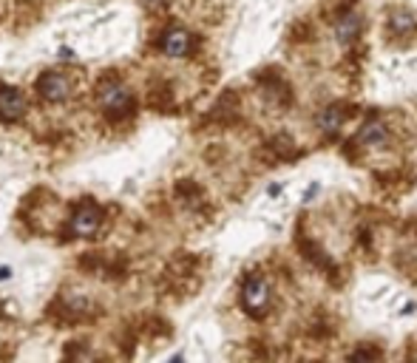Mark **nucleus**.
Masks as SVG:
<instances>
[{
    "instance_id": "obj_1",
    "label": "nucleus",
    "mask_w": 417,
    "mask_h": 363,
    "mask_svg": "<svg viewBox=\"0 0 417 363\" xmlns=\"http://www.w3.org/2000/svg\"><path fill=\"white\" fill-rule=\"evenodd\" d=\"M242 307L250 312V315H264L267 312V307H270V284L264 281V278H250L247 284H245V290H242Z\"/></svg>"
},
{
    "instance_id": "obj_2",
    "label": "nucleus",
    "mask_w": 417,
    "mask_h": 363,
    "mask_svg": "<svg viewBox=\"0 0 417 363\" xmlns=\"http://www.w3.org/2000/svg\"><path fill=\"white\" fill-rule=\"evenodd\" d=\"M100 225H102V213H100V208H94V205L77 208V213H74L71 222H69L71 236H80V239H91V236L100 230Z\"/></svg>"
},
{
    "instance_id": "obj_3",
    "label": "nucleus",
    "mask_w": 417,
    "mask_h": 363,
    "mask_svg": "<svg viewBox=\"0 0 417 363\" xmlns=\"http://www.w3.org/2000/svg\"><path fill=\"white\" fill-rule=\"evenodd\" d=\"M100 105L105 108V111H111V114H125L128 111V105H131V91L122 85V83H102L100 85Z\"/></svg>"
},
{
    "instance_id": "obj_4",
    "label": "nucleus",
    "mask_w": 417,
    "mask_h": 363,
    "mask_svg": "<svg viewBox=\"0 0 417 363\" xmlns=\"http://www.w3.org/2000/svg\"><path fill=\"white\" fill-rule=\"evenodd\" d=\"M37 91H40V97H43L46 102H63V100H69L71 85H69V80H66L63 74L49 71V74H43V77L37 80Z\"/></svg>"
},
{
    "instance_id": "obj_5",
    "label": "nucleus",
    "mask_w": 417,
    "mask_h": 363,
    "mask_svg": "<svg viewBox=\"0 0 417 363\" xmlns=\"http://www.w3.org/2000/svg\"><path fill=\"white\" fill-rule=\"evenodd\" d=\"M162 52L168 54V57H184L187 52H190V46H193V40H190V35L184 32V29H179V26H173V29H168L165 35H162Z\"/></svg>"
},
{
    "instance_id": "obj_6",
    "label": "nucleus",
    "mask_w": 417,
    "mask_h": 363,
    "mask_svg": "<svg viewBox=\"0 0 417 363\" xmlns=\"http://www.w3.org/2000/svg\"><path fill=\"white\" fill-rule=\"evenodd\" d=\"M23 108H26V102H23V94L18 88H9V85L0 88V119L15 122V119L23 117Z\"/></svg>"
},
{
    "instance_id": "obj_7",
    "label": "nucleus",
    "mask_w": 417,
    "mask_h": 363,
    "mask_svg": "<svg viewBox=\"0 0 417 363\" xmlns=\"http://www.w3.org/2000/svg\"><path fill=\"white\" fill-rule=\"evenodd\" d=\"M358 142H360V145H369V148L386 145V142H389V128H386V122H383V119L366 122V125L360 128V133H358Z\"/></svg>"
},
{
    "instance_id": "obj_8",
    "label": "nucleus",
    "mask_w": 417,
    "mask_h": 363,
    "mask_svg": "<svg viewBox=\"0 0 417 363\" xmlns=\"http://www.w3.org/2000/svg\"><path fill=\"white\" fill-rule=\"evenodd\" d=\"M358 35H360V18H358L355 12H346V15L335 23V37H338L341 46H352V43L358 40Z\"/></svg>"
},
{
    "instance_id": "obj_9",
    "label": "nucleus",
    "mask_w": 417,
    "mask_h": 363,
    "mask_svg": "<svg viewBox=\"0 0 417 363\" xmlns=\"http://www.w3.org/2000/svg\"><path fill=\"white\" fill-rule=\"evenodd\" d=\"M341 125H343V108H341V105H329V108H324V111L318 114V128H321L327 136H335V133L341 131Z\"/></svg>"
},
{
    "instance_id": "obj_10",
    "label": "nucleus",
    "mask_w": 417,
    "mask_h": 363,
    "mask_svg": "<svg viewBox=\"0 0 417 363\" xmlns=\"http://www.w3.org/2000/svg\"><path fill=\"white\" fill-rule=\"evenodd\" d=\"M414 26H417V20H414V15H411V12H394V15L389 18V32H392V35H397V37H403V35L414 32Z\"/></svg>"
},
{
    "instance_id": "obj_11",
    "label": "nucleus",
    "mask_w": 417,
    "mask_h": 363,
    "mask_svg": "<svg viewBox=\"0 0 417 363\" xmlns=\"http://www.w3.org/2000/svg\"><path fill=\"white\" fill-rule=\"evenodd\" d=\"M148 4H159V0H148Z\"/></svg>"
}]
</instances>
